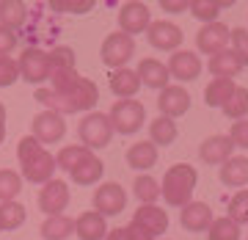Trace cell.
I'll list each match as a JSON object with an SVG mask.
<instances>
[{
    "label": "cell",
    "mask_w": 248,
    "mask_h": 240,
    "mask_svg": "<svg viewBox=\"0 0 248 240\" xmlns=\"http://www.w3.org/2000/svg\"><path fill=\"white\" fill-rule=\"evenodd\" d=\"M19 191H22V177L14 169H0V205L14 202Z\"/></svg>",
    "instance_id": "obj_32"
},
{
    "label": "cell",
    "mask_w": 248,
    "mask_h": 240,
    "mask_svg": "<svg viewBox=\"0 0 248 240\" xmlns=\"http://www.w3.org/2000/svg\"><path fill=\"white\" fill-rule=\"evenodd\" d=\"M207 240H240V224H234L229 215L215 218L213 226L207 229Z\"/></svg>",
    "instance_id": "obj_33"
},
{
    "label": "cell",
    "mask_w": 248,
    "mask_h": 240,
    "mask_svg": "<svg viewBox=\"0 0 248 240\" xmlns=\"http://www.w3.org/2000/svg\"><path fill=\"white\" fill-rule=\"evenodd\" d=\"M133 193L141 199V205H155L160 199V182L152 174H141L133 182Z\"/></svg>",
    "instance_id": "obj_31"
},
{
    "label": "cell",
    "mask_w": 248,
    "mask_h": 240,
    "mask_svg": "<svg viewBox=\"0 0 248 240\" xmlns=\"http://www.w3.org/2000/svg\"><path fill=\"white\" fill-rule=\"evenodd\" d=\"M163 240H169V238H163Z\"/></svg>",
    "instance_id": "obj_52"
},
{
    "label": "cell",
    "mask_w": 248,
    "mask_h": 240,
    "mask_svg": "<svg viewBox=\"0 0 248 240\" xmlns=\"http://www.w3.org/2000/svg\"><path fill=\"white\" fill-rule=\"evenodd\" d=\"M102 174H105V163H102L94 152H89V155L69 171L72 182H78V185H97L99 179H102Z\"/></svg>",
    "instance_id": "obj_20"
},
{
    "label": "cell",
    "mask_w": 248,
    "mask_h": 240,
    "mask_svg": "<svg viewBox=\"0 0 248 240\" xmlns=\"http://www.w3.org/2000/svg\"><path fill=\"white\" fill-rule=\"evenodd\" d=\"M25 19H28V6L22 0H3L0 3V25L17 31V28L25 25Z\"/></svg>",
    "instance_id": "obj_28"
},
{
    "label": "cell",
    "mask_w": 248,
    "mask_h": 240,
    "mask_svg": "<svg viewBox=\"0 0 248 240\" xmlns=\"http://www.w3.org/2000/svg\"><path fill=\"white\" fill-rule=\"evenodd\" d=\"M50 61H53V69H75V50L66 45H58L50 50Z\"/></svg>",
    "instance_id": "obj_40"
},
{
    "label": "cell",
    "mask_w": 248,
    "mask_h": 240,
    "mask_svg": "<svg viewBox=\"0 0 248 240\" xmlns=\"http://www.w3.org/2000/svg\"><path fill=\"white\" fill-rule=\"evenodd\" d=\"M207 66H210V75H213V78H229V80H234L240 75V69H243L240 58L232 53V50H223V53L213 55Z\"/></svg>",
    "instance_id": "obj_26"
},
{
    "label": "cell",
    "mask_w": 248,
    "mask_h": 240,
    "mask_svg": "<svg viewBox=\"0 0 248 240\" xmlns=\"http://www.w3.org/2000/svg\"><path fill=\"white\" fill-rule=\"evenodd\" d=\"M196 182H199V171L190 166V163H174L169 166L166 177L160 182V196L166 199L169 207H182L193 202V191Z\"/></svg>",
    "instance_id": "obj_2"
},
{
    "label": "cell",
    "mask_w": 248,
    "mask_h": 240,
    "mask_svg": "<svg viewBox=\"0 0 248 240\" xmlns=\"http://www.w3.org/2000/svg\"><path fill=\"white\" fill-rule=\"evenodd\" d=\"M133 55H135V39H133V36H127V33H122V31L105 36L102 50H99L102 64L110 66V69H124L127 61H130Z\"/></svg>",
    "instance_id": "obj_5"
},
{
    "label": "cell",
    "mask_w": 248,
    "mask_h": 240,
    "mask_svg": "<svg viewBox=\"0 0 248 240\" xmlns=\"http://www.w3.org/2000/svg\"><path fill=\"white\" fill-rule=\"evenodd\" d=\"M33 138L39 144H58L66 135V122H63L61 113H55V111H42V113L33 116Z\"/></svg>",
    "instance_id": "obj_10"
},
{
    "label": "cell",
    "mask_w": 248,
    "mask_h": 240,
    "mask_svg": "<svg viewBox=\"0 0 248 240\" xmlns=\"http://www.w3.org/2000/svg\"><path fill=\"white\" fill-rule=\"evenodd\" d=\"M130 224L141 226V229L146 232V235H152V238H160V235H166V229H169V213L160 210L157 205H141L135 210Z\"/></svg>",
    "instance_id": "obj_14"
},
{
    "label": "cell",
    "mask_w": 248,
    "mask_h": 240,
    "mask_svg": "<svg viewBox=\"0 0 248 240\" xmlns=\"http://www.w3.org/2000/svg\"><path fill=\"white\" fill-rule=\"evenodd\" d=\"M17 78H19V61H14L11 55H3L0 58V89L17 83Z\"/></svg>",
    "instance_id": "obj_41"
},
{
    "label": "cell",
    "mask_w": 248,
    "mask_h": 240,
    "mask_svg": "<svg viewBox=\"0 0 248 240\" xmlns=\"http://www.w3.org/2000/svg\"><path fill=\"white\" fill-rule=\"evenodd\" d=\"M232 152H234V144H232L229 135H210L199 146V155H202L204 163L207 166H218V169L232 158Z\"/></svg>",
    "instance_id": "obj_16"
},
{
    "label": "cell",
    "mask_w": 248,
    "mask_h": 240,
    "mask_svg": "<svg viewBox=\"0 0 248 240\" xmlns=\"http://www.w3.org/2000/svg\"><path fill=\"white\" fill-rule=\"evenodd\" d=\"M218 177L226 188H243L248 185V158L246 155H232L226 163L221 166Z\"/></svg>",
    "instance_id": "obj_22"
},
{
    "label": "cell",
    "mask_w": 248,
    "mask_h": 240,
    "mask_svg": "<svg viewBox=\"0 0 248 240\" xmlns=\"http://www.w3.org/2000/svg\"><path fill=\"white\" fill-rule=\"evenodd\" d=\"M160 9L166 14H182V11H190V0H160Z\"/></svg>",
    "instance_id": "obj_46"
},
{
    "label": "cell",
    "mask_w": 248,
    "mask_h": 240,
    "mask_svg": "<svg viewBox=\"0 0 248 240\" xmlns=\"http://www.w3.org/2000/svg\"><path fill=\"white\" fill-rule=\"evenodd\" d=\"M221 111L229 116L232 122H240V119H246V116H248V89L237 86V89H234V94H232V99L221 108Z\"/></svg>",
    "instance_id": "obj_35"
},
{
    "label": "cell",
    "mask_w": 248,
    "mask_h": 240,
    "mask_svg": "<svg viewBox=\"0 0 248 240\" xmlns=\"http://www.w3.org/2000/svg\"><path fill=\"white\" fill-rule=\"evenodd\" d=\"M108 83H110V91H113L119 99H135V94L141 91V80H138L135 69H127V66L110 72Z\"/></svg>",
    "instance_id": "obj_21"
},
{
    "label": "cell",
    "mask_w": 248,
    "mask_h": 240,
    "mask_svg": "<svg viewBox=\"0 0 248 240\" xmlns=\"http://www.w3.org/2000/svg\"><path fill=\"white\" fill-rule=\"evenodd\" d=\"M113 125H110V119L108 113H97V111H91L80 119V127H78V135H80V144L83 146H89L91 152L94 149H102L110 144L113 138Z\"/></svg>",
    "instance_id": "obj_3"
},
{
    "label": "cell",
    "mask_w": 248,
    "mask_h": 240,
    "mask_svg": "<svg viewBox=\"0 0 248 240\" xmlns=\"http://www.w3.org/2000/svg\"><path fill=\"white\" fill-rule=\"evenodd\" d=\"M127 235H130L133 240H155L152 235H146L141 226H135V224H130V226H127Z\"/></svg>",
    "instance_id": "obj_47"
},
{
    "label": "cell",
    "mask_w": 248,
    "mask_h": 240,
    "mask_svg": "<svg viewBox=\"0 0 248 240\" xmlns=\"http://www.w3.org/2000/svg\"><path fill=\"white\" fill-rule=\"evenodd\" d=\"M229 42H232V31L223 22H210V25H202V31L196 33V47H199V53L204 55H218L223 50H229Z\"/></svg>",
    "instance_id": "obj_8"
},
{
    "label": "cell",
    "mask_w": 248,
    "mask_h": 240,
    "mask_svg": "<svg viewBox=\"0 0 248 240\" xmlns=\"http://www.w3.org/2000/svg\"><path fill=\"white\" fill-rule=\"evenodd\" d=\"M157 146L152 141H138L133 144L130 149H127V166L135 171H149L155 169V163H157Z\"/></svg>",
    "instance_id": "obj_24"
},
{
    "label": "cell",
    "mask_w": 248,
    "mask_h": 240,
    "mask_svg": "<svg viewBox=\"0 0 248 240\" xmlns=\"http://www.w3.org/2000/svg\"><path fill=\"white\" fill-rule=\"evenodd\" d=\"M55 174V158L47 149L36 152L33 158H28L22 163V179L33 182V185H47Z\"/></svg>",
    "instance_id": "obj_13"
},
{
    "label": "cell",
    "mask_w": 248,
    "mask_h": 240,
    "mask_svg": "<svg viewBox=\"0 0 248 240\" xmlns=\"http://www.w3.org/2000/svg\"><path fill=\"white\" fill-rule=\"evenodd\" d=\"M119 31L127 36H138V33H146L152 25V11L149 6H143L138 0L133 3H124L122 9H119Z\"/></svg>",
    "instance_id": "obj_9"
},
{
    "label": "cell",
    "mask_w": 248,
    "mask_h": 240,
    "mask_svg": "<svg viewBox=\"0 0 248 240\" xmlns=\"http://www.w3.org/2000/svg\"><path fill=\"white\" fill-rule=\"evenodd\" d=\"M3 138H6V125H0V144H3Z\"/></svg>",
    "instance_id": "obj_50"
},
{
    "label": "cell",
    "mask_w": 248,
    "mask_h": 240,
    "mask_svg": "<svg viewBox=\"0 0 248 240\" xmlns=\"http://www.w3.org/2000/svg\"><path fill=\"white\" fill-rule=\"evenodd\" d=\"M218 11H221V6H218V0H190V14H193L196 19H202L204 25H210V22H215V17H218Z\"/></svg>",
    "instance_id": "obj_37"
},
{
    "label": "cell",
    "mask_w": 248,
    "mask_h": 240,
    "mask_svg": "<svg viewBox=\"0 0 248 240\" xmlns=\"http://www.w3.org/2000/svg\"><path fill=\"white\" fill-rule=\"evenodd\" d=\"M146 39H149V45L155 50H174L177 53V47L182 45V28L169 22V19H157V22H152L149 31H146Z\"/></svg>",
    "instance_id": "obj_12"
},
{
    "label": "cell",
    "mask_w": 248,
    "mask_h": 240,
    "mask_svg": "<svg viewBox=\"0 0 248 240\" xmlns=\"http://www.w3.org/2000/svg\"><path fill=\"white\" fill-rule=\"evenodd\" d=\"M234 80L229 78H213L210 83H207V89H204V102L210 108H223L226 102L232 99V94H234Z\"/></svg>",
    "instance_id": "obj_25"
},
{
    "label": "cell",
    "mask_w": 248,
    "mask_h": 240,
    "mask_svg": "<svg viewBox=\"0 0 248 240\" xmlns=\"http://www.w3.org/2000/svg\"><path fill=\"white\" fill-rule=\"evenodd\" d=\"M105 240H133L130 235H127V226H116V229L108 232V238Z\"/></svg>",
    "instance_id": "obj_48"
},
{
    "label": "cell",
    "mask_w": 248,
    "mask_h": 240,
    "mask_svg": "<svg viewBox=\"0 0 248 240\" xmlns=\"http://www.w3.org/2000/svg\"><path fill=\"white\" fill-rule=\"evenodd\" d=\"M91 202H94V213L108 218V215H119L127 207V193H124V188L119 182H102L94 191Z\"/></svg>",
    "instance_id": "obj_7"
},
{
    "label": "cell",
    "mask_w": 248,
    "mask_h": 240,
    "mask_svg": "<svg viewBox=\"0 0 248 240\" xmlns=\"http://www.w3.org/2000/svg\"><path fill=\"white\" fill-rule=\"evenodd\" d=\"M135 75H138V80H141V86H146V89H169V66L163 61H157V58H143V61H138V69H135Z\"/></svg>",
    "instance_id": "obj_18"
},
{
    "label": "cell",
    "mask_w": 248,
    "mask_h": 240,
    "mask_svg": "<svg viewBox=\"0 0 248 240\" xmlns=\"http://www.w3.org/2000/svg\"><path fill=\"white\" fill-rule=\"evenodd\" d=\"M229 138H232V144H234L237 149H248V119H240V122L232 125Z\"/></svg>",
    "instance_id": "obj_43"
},
{
    "label": "cell",
    "mask_w": 248,
    "mask_h": 240,
    "mask_svg": "<svg viewBox=\"0 0 248 240\" xmlns=\"http://www.w3.org/2000/svg\"><path fill=\"white\" fill-rule=\"evenodd\" d=\"M166 66H169L171 78L182 80V83L196 80L199 75H202V58H199L196 53H190V50H177V53L171 55V61L166 64Z\"/></svg>",
    "instance_id": "obj_17"
},
{
    "label": "cell",
    "mask_w": 248,
    "mask_h": 240,
    "mask_svg": "<svg viewBox=\"0 0 248 240\" xmlns=\"http://www.w3.org/2000/svg\"><path fill=\"white\" fill-rule=\"evenodd\" d=\"M75 232V221L69 215H50L42 224V238L45 240H66Z\"/></svg>",
    "instance_id": "obj_29"
},
{
    "label": "cell",
    "mask_w": 248,
    "mask_h": 240,
    "mask_svg": "<svg viewBox=\"0 0 248 240\" xmlns=\"http://www.w3.org/2000/svg\"><path fill=\"white\" fill-rule=\"evenodd\" d=\"M75 232H78L80 240H105L110 229H108L102 215L89 210V213H80V218L75 221Z\"/></svg>",
    "instance_id": "obj_23"
},
{
    "label": "cell",
    "mask_w": 248,
    "mask_h": 240,
    "mask_svg": "<svg viewBox=\"0 0 248 240\" xmlns=\"http://www.w3.org/2000/svg\"><path fill=\"white\" fill-rule=\"evenodd\" d=\"M50 83H53L50 89H53L55 94H69V91L80 83V75H78V69H53Z\"/></svg>",
    "instance_id": "obj_36"
},
{
    "label": "cell",
    "mask_w": 248,
    "mask_h": 240,
    "mask_svg": "<svg viewBox=\"0 0 248 240\" xmlns=\"http://www.w3.org/2000/svg\"><path fill=\"white\" fill-rule=\"evenodd\" d=\"M50 9L58 14H86L94 9V0H53Z\"/></svg>",
    "instance_id": "obj_38"
},
{
    "label": "cell",
    "mask_w": 248,
    "mask_h": 240,
    "mask_svg": "<svg viewBox=\"0 0 248 240\" xmlns=\"http://www.w3.org/2000/svg\"><path fill=\"white\" fill-rule=\"evenodd\" d=\"M179 224H182V229H187V232H207L213 226V210H210L207 202H190V205L182 207Z\"/></svg>",
    "instance_id": "obj_19"
},
{
    "label": "cell",
    "mask_w": 248,
    "mask_h": 240,
    "mask_svg": "<svg viewBox=\"0 0 248 240\" xmlns=\"http://www.w3.org/2000/svg\"><path fill=\"white\" fill-rule=\"evenodd\" d=\"M36 102L47 105V111L55 113H80V111H94V105L99 102V89L91 78H80V83L69 94H55L53 89H36Z\"/></svg>",
    "instance_id": "obj_1"
},
{
    "label": "cell",
    "mask_w": 248,
    "mask_h": 240,
    "mask_svg": "<svg viewBox=\"0 0 248 240\" xmlns=\"http://www.w3.org/2000/svg\"><path fill=\"white\" fill-rule=\"evenodd\" d=\"M108 119H110V125H113L116 133L133 135V133H138L143 127V122H146V108H143V102H138V99H119V102L110 108Z\"/></svg>",
    "instance_id": "obj_4"
},
{
    "label": "cell",
    "mask_w": 248,
    "mask_h": 240,
    "mask_svg": "<svg viewBox=\"0 0 248 240\" xmlns=\"http://www.w3.org/2000/svg\"><path fill=\"white\" fill-rule=\"evenodd\" d=\"M232 53L240 58L243 66H248V31L246 28H234L232 31Z\"/></svg>",
    "instance_id": "obj_42"
},
{
    "label": "cell",
    "mask_w": 248,
    "mask_h": 240,
    "mask_svg": "<svg viewBox=\"0 0 248 240\" xmlns=\"http://www.w3.org/2000/svg\"><path fill=\"white\" fill-rule=\"evenodd\" d=\"M36 152H42V144L36 141L33 135H25V138H19V144H17V155H19V163H25L28 158H33Z\"/></svg>",
    "instance_id": "obj_44"
},
{
    "label": "cell",
    "mask_w": 248,
    "mask_h": 240,
    "mask_svg": "<svg viewBox=\"0 0 248 240\" xmlns=\"http://www.w3.org/2000/svg\"><path fill=\"white\" fill-rule=\"evenodd\" d=\"M14 45H17V36H14V31L6 25H0V58L3 55H9L11 50H14Z\"/></svg>",
    "instance_id": "obj_45"
},
{
    "label": "cell",
    "mask_w": 248,
    "mask_h": 240,
    "mask_svg": "<svg viewBox=\"0 0 248 240\" xmlns=\"http://www.w3.org/2000/svg\"><path fill=\"white\" fill-rule=\"evenodd\" d=\"M25 224V207L19 205L17 199L14 202H3L0 205V226L6 232H14Z\"/></svg>",
    "instance_id": "obj_30"
},
{
    "label": "cell",
    "mask_w": 248,
    "mask_h": 240,
    "mask_svg": "<svg viewBox=\"0 0 248 240\" xmlns=\"http://www.w3.org/2000/svg\"><path fill=\"white\" fill-rule=\"evenodd\" d=\"M66 205H69V185L61 179H50L39 193V210L50 218V215H63Z\"/></svg>",
    "instance_id": "obj_11"
},
{
    "label": "cell",
    "mask_w": 248,
    "mask_h": 240,
    "mask_svg": "<svg viewBox=\"0 0 248 240\" xmlns=\"http://www.w3.org/2000/svg\"><path fill=\"white\" fill-rule=\"evenodd\" d=\"M53 75V61L50 53L42 47H28L25 53L19 55V78H25V83H45Z\"/></svg>",
    "instance_id": "obj_6"
},
{
    "label": "cell",
    "mask_w": 248,
    "mask_h": 240,
    "mask_svg": "<svg viewBox=\"0 0 248 240\" xmlns=\"http://www.w3.org/2000/svg\"><path fill=\"white\" fill-rule=\"evenodd\" d=\"M229 218L234 224H248V191H240V193L232 196V202H229Z\"/></svg>",
    "instance_id": "obj_39"
},
{
    "label": "cell",
    "mask_w": 248,
    "mask_h": 240,
    "mask_svg": "<svg viewBox=\"0 0 248 240\" xmlns=\"http://www.w3.org/2000/svg\"><path fill=\"white\" fill-rule=\"evenodd\" d=\"M0 125H6V105L0 102Z\"/></svg>",
    "instance_id": "obj_49"
},
{
    "label": "cell",
    "mask_w": 248,
    "mask_h": 240,
    "mask_svg": "<svg viewBox=\"0 0 248 240\" xmlns=\"http://www.w3.org/2000/svg\"><path fill=\"white\" fill-rule=\"evenodd\" d=\"M0 232H3V226H0Z\"/></svg>",
    "instance_id": "obj_51"
},
{
    "label": "cell",
    "mask_w": 248,
    "mask_h": 240,
    "mask_svg": "<svg viewBox=\"0 0 248 240\" xmlns=\"http://www.w3.org/2000/svg\"><path fill=\"white\" fill-rule=\"evenodd\" d=\"M177 122L174 119H169V116H157V119H152L149 125V141L155 144V146H169V144L177 141Z\"/></svg>",
    "instance_id": "obj_27"
},
{
    "label": "cell",
    "mask_w": 248,
    "mask_h": 240,
    "mask_svg": "<svg viewBox=\"0 0 248 240\" xmlns=\"http://www.w3.org/2000/svg\"><path fill=\"white\" fill-rule=\"evenodd\" d=\"M190 94H187L182 86H169V89L160 91L157 97V108H160V116H169V119H179L190 111Z\"/></svg>",
    "instance_id": "obj_15"
},
{
    "label": "cell",
    "mask_w": 248,
    "mask_h": 240,
    "mask_svg": "<svg viewBox=\"0 0 248 240\" xmlns=\"http://www.w3.org/2000/svg\"><path fill=\"white\" fill-rule=\"evenodd\" d=\"M89 146H83V144H69V146H63L61 152H58V158H55V166L61 171H72L75 166H78L80 160L89 155Z\"/></svg>",
    "instance_id": "obj_34"
}]
</instances>
